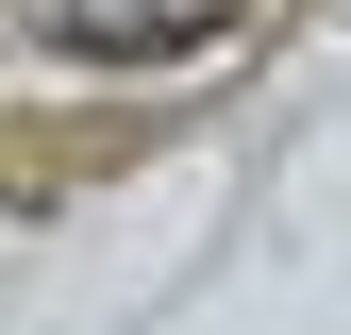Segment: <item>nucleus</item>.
I'll list each match as a JSON object with an SVG mask.
<instances>
[{
    "instance_id": "f257e3e1",
    "label": "nucleus",
    "mask_w": 351,
    "mask_h": 335,
    "mask_svg": "<svg viewBox=\"0 0 351 335\" xmlns=\"http://www.w3.org/2000/svg\"><path fill=\"white\" fill-rule=\"evenodd\" d=\"M34 17H51L67 51H201L234 0H34Z\"/></svg>"
}]
</instances>
